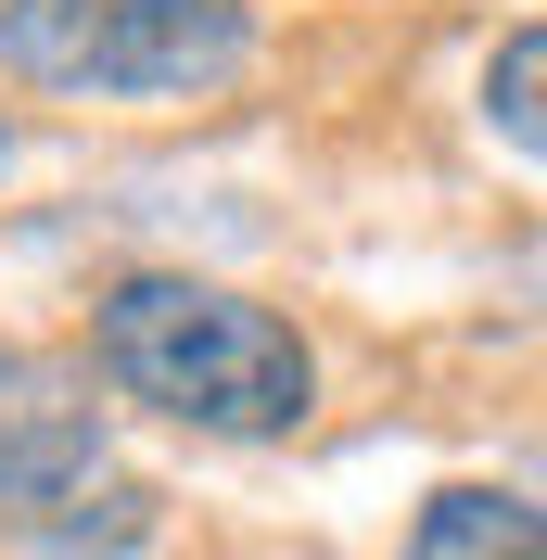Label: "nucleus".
Here are the masks:
<instances>
[{
  "label": "nucleus",
  "instance_id": "obj_1",
  "mask_svg": "<svg viewBox=\"0 0 547 560\" xmlns=\"http://www.w3.org/2000/svg\"><path fill=\"white\" fill-rule=\"evenodd\" d=\"M90 357H103V383L128 408L178 420V433H293L318 408V357L306 331L230 280H191V268H128L103 280V306H90Z\"/></svg>",
  "mask_w": 547,
  "mask_h": 560
},
{
  "label": "nucleus",
  "instance_id": "obj_2",
  "mask_svg": "<svg viewBox=\"0 0 547 560\" xmlns=\"http://www.w3.org/2000/svg\"><path fill=\"white\" fill-rule=\"evenodd\" d=\"M242 65V0H0V77L51 103H217Z\"/></svg>",
  "mask_w": 547,
  "mask_h": 560
},
{
  "label": "nucleus",
  "instance_id": "obj_3",
  "mask_svg": "<svg viewBox=\"0 0 547 560\" xmlns=\"http://www.w3.org/2000/svg\"><path fill=\"white\" fill-rule=\"evenodd\" d=\"M128 471H115L103 433V383L51 345H0V535L51 560H103L77 510H128Z\"/></svg>",
  "mask_w": 547,
  "mask_h": 560
},
{
  "label": "nucleus",
  "instance_id": "obj_4",
  "mask_svg": "<svg viewBox=\"0 0 547 560\" xmlns=\"http://www.w3.org/2000/svg\"><path fill=\"white\" fill-rule=\"evenodd\" d=\"M395 560H535V497H510V485H445Z\"/></svg>",
  "mask_w": 547,
  "mask_h": 560
},
{
  "label": "nucleus",
  "instance_id": "obj_5",
  "mask_svg": "<svg viewBox=\"0 0 547 560\" xmlns=\"http://www.w3.org/2000/svg\"><path fill=\"white\" fill-rule=\"evenodd\" d=\"M535 77H547V26H510V51L484 65V115L510 128V153L535 166Z\"/></svg>",
  "mask_w": 547,
  "mask_h": 560
},
{
  "label": "nucleus",
  "instance_id": "obj_6",
  "mask_svg": "<svg viewBox=\"0 0 547 560\" xmlns=\"http://www.w3.org/2000/svg\"><path fill=\"white\" fill-rule=\"evenodd\" d=\"M0 178H13V128H0Z\"/></svg>",
  "mask_w": 547,
  "mask_h": 560
}]
</instances>
